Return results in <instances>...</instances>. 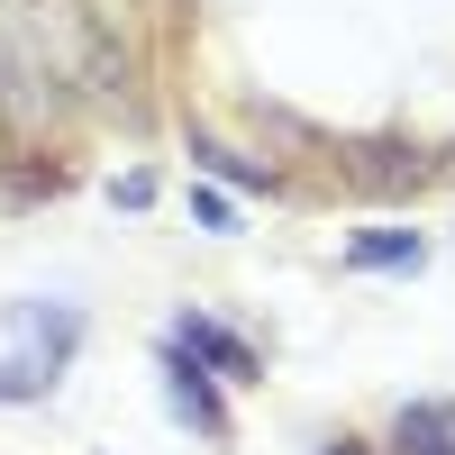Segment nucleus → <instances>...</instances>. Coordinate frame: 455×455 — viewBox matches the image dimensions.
<instances>
[{
  "mask_svg": "<svg viewBox=\"0 0 455 455\" xmlns=\"http://www.w3.org/2000/svg\"><path fill=\"white\" fill-rule=\"evenodd\" d=\"M83 347V310L73 300H10L0 310V401H46L55 373Z\"/></svg>",
  "mask_w": 455,
  "mask_h": 455,
  "instance_id": "f257e3e1",
  "label": "nucleus"
},
{
  "mask_svg": "<svg viewBox=\"0 0 455 455\" xmlns=\"http://www.w3.org/2000/svg\"><path fill=\"white\" fill-rule=\"evenodd\" d=\"M28 46L46 55L64 83H83V92H100V100L128 92V73L109 64V36H100V19L83 10V0H28Z\"/></svg>",
  "mask_w": 455,
  "mask_h": 455,
  "instance_id": "f03ea898",
  "label": "nucleus"
},
{
  "mask_svg": "<svg viewBox=\"0 0 455 455\" xmlns=\"http://www.w3.org/2000/svg\"><path fill=\"white\" fill-rule=\"evenodd\" d=\"M164 401H173V419H192L201 437H228V401H219L210 364L192 347H164Z\"/></svg>",
  "mask_w": 455,
  "mask_h": 455,
  "instance_id": "7ed1b4c3",
  "label": "nucleus"
},
{
  "mask_svg": "<svg viewBox=\"0 0 455 455\" xmlns=\"http://www.w3.org/2000/svg\"><path fill=\"white\" fill-rule=\"evenodd\" d=\"M173 347H192L210 373H228V383H255V347H246L237 328H219L210 310H182V319H173Z\"/></svg>",
  "mask_w": 455,
  "mask_h": 455,
  "instance_id": "20e7f679",
  "label": "nucleus"
},
{
  "mask_svg": "<svg viewBox=\"0 0 455 455\" xmlns=\"http://www.w3.org/2000/svg\"><path fill=\"white\" fill-rule=\"evenodd\" d=\"M419 264H428L419 228H364V237H347V274H419Z\"/></svg>",
  "mask_w": 455,
  "mask_h": 455,
  "instance_id": "39448f33",
  "label": "nucleus"
},
{
  "mask_svg": "<svg viewBox=\"0 0 455 455\" xmlns=\"http://www.w3.org/2000/svg\"><path fill=\"white\" fill-rule=\"evenodd\" d=\"M392 455H455V401H410L392 419Z\"/></svg>",
  "mask_w": 455,
  "mask_h": 455,
  "instance_id": "423d86ee",
  "label": "nucleus"
},
{
  "mask_svg": "<svg viewBox=\"0 0 455 455\" xmlns=\"http://www.w3.org/2000/svg\"><path fill=\"white\" fill-rule=\"evenodd\" d=\"M64 164H46V156H0V210H36V201H55L64 192Z\"/></svg>",
  "mask_w": 455,
  "mask_h": 455,
  "instance_id": "0eeeda50",
  "label": "nucleus"
},
{
  "mask_svg": "<svg viewBox=\"0 0 455 455\" xmlns=\"http://www.w3.org/2000/svg\"><path fill=\"white\" fill-rule=\"evenodd\" d=\"M192 164L219 173V182H246V192H283V173H274V164H255V156H237V146H219L210 128H192Z\"/></svg>",
  "mask_w": 455,
  "mask_h": 455,
  "instance_id": "6e6552de",
  "label": "nucleus"
},
{
  "mask_svg": "<svg viewBox=\"0 0 455 455\" xmlns=\"http://www.w3.org/2000/svg\"><path fill=\"white\" fill-rule=\"evenodd\" d=\"M192 219H201V228H210V237H228V228H237V210H228V201H219V192H192Z\"/></svg>",
  "mask_w": 455,
  "mask_h": 455,
  "instance_id": "1a4fd4ad",
  "label": "nucleus"
},
{
  "mask_svg": "<svg viewBox=\"0 0 455 455\" xmlns=\"http://www.w3.org/2000/svg\"><path fill=\"white\" fill-rule=\"evenodd\" d=\"M319 455H373V446H355V437H337V446H319Z\"/></svg>",
  "mask_w": 455,
  "mask_h": 455,
  "instance_id": "9d476101",
  "label": "nucleus"
}]
</instances>
